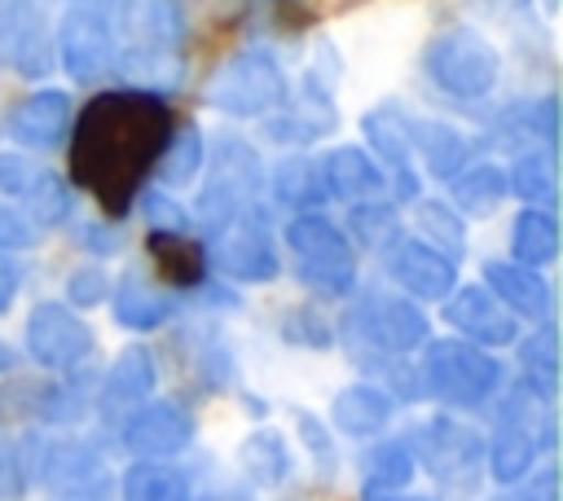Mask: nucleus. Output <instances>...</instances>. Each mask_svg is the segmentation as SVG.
Wrapping results in <instances>:
<instances>
[{
  "mask_svg": "<svg viewBox=\"0 0 563 501\" xmlns=\"http://www.w3.org/2000/svg\"><path fill=\"white\" fill-rule=\"evenodd\" d=\"M172 136V114L154 92H106L70 127V171L106 211H128L141 176L154 171Z\"/></svg>",
  "mask_w": 563,
  "mask_h": 501,
  "instance_id": "1",
  "label": "nucleus"
},
{
  "mask_svg": "<svg viewBox=\"0 0 563 501\" xmlns=\"http://www.w3.org/2000/svg\"><path fill=\"white\" fill-rule=\"evenodd\" d=\"M119 26H123V53L114 66L141 84V92L172 88L180 79V40H185V18L176 0H123L119 4Z\"/></svg>",
  "mask_w": 563,
  "mask_h": 501,
  "instance_id": "2",
  "label": "nucleus"
},
{
  "mask_svg": "<svg viewBox=\"0 0 563 501\" xmlns=\"http://www.w3.org/2000/svg\"><path fill=\"white\" fill-rule=\"evenodd\" d=\"M422 70L449 92V97H466L479 101L493 92L497 75H501V57L497 48L471 31V26H449L440 31L427 48H422Z\"/></svg>",
  "mask_w": 563,
  "mask_h": 501,
  "instance_id": "3",
  "label": "nucleus"
},
{
  "mask_svg": "<svg viewBox=\"0 0 563 501\" xmlns=\"http://www.w3.org/2000/svg\"><path fill=\"white\" fill-rule=\"evenodd\" d=\"M207 101L233 119H260L286 101V75L268 48L233 53L207 84Z\"/></svg>",
  "mask_w": 563,
  "mask_h": 501,
  "instance_id": "4",
  "label": "nucleus"
},
{
  "mask_svg": "<svg viewBox=\"0 0 563 501\" xmlns=\"http://www.w3.org/2000/svg\"><path fill=\"white\" fill-rule=\"evenodd\" d=\"M202 255H207V264H216L233 281H273L282 268L273 233H268V215L260 202H251L238 215H229L224 224L207 229Z\"/></svg>",
  "mask_w": 563,
  "mask_h": 501,
  "instance_id": "5",
  "label": "nucleus"
},
{
  "mask_svg": "<svg viewBox=\"0 0 563 501\" xmlns=\"http://www.w3.org/2000/svg\"><path fill=\"white\" fill-rule=\"evenodd\" d=\"M286 246L295 255V268L303 277V286L321 290V294H347L356 281V255L352 242L339 224H330L325 215L308 211L295 215L286 224Z\"/></svg>",
  "mask_w": 563,
  "mask_h": 501,
  "instance_id": "6",
  "label": "nucleus"
},
{
  "mask_svg": "<svg viewBox=\"0 0 563 501\" xmlns=\"http://www.w3.org/2000/svg\"><path fill=\"white\" fill-rule=\"evenodd\" d=\"M422 387L444 400V404H457V409H471V404H484L497 382H501V365L471 347V343H457V338H440L427 347L422 356V369H418Z\"/></svg>",
  "mask_w": 563,
  "mask_h": 501,
  "instance_id": "7",
  "label": "nucleus"
},
{
  "mask_svg": "<svg viewBox=\"0 0 563 501\" xmlns=\"http://www.w3.org/2000/svg\"><path fill=\"white\" fill-rule=\"evenodd\" d=\"M260 185H264V167H260L255 149L242 145V141H233V136H224V141L211 149V180H207V189L198 193L202 229H216V224H224L229 215H238L242 207H251L255 193H260Z\"/></svg>",
  "mask_w": 563,
  "mask_h": 501,
  "instance_id": "8",
  "label": "nucleus"
},
{
  "mask_svg": "<svg viewBox=\"0 0 563 501\" xmlns=\"http://www.w3.org/2000/svg\"><path fill=\"white\" fill-rule=\"evenodd\" d=\"M347 330L369 343L374 352H413L427 338V316L413 299L405 294H387V290H369L352 303L347 312Z\"/></svg>",
  "mask_w": 563,
  "mask_h": 501,
  "instance_id": "9",
  "label": "nucleus"
},
{
  "mask_svg": "<svg viewBox=\"0 0 563 501\" xmlns=\"http://www.w3.org/2000/svg\"><path fill=\"white\" fill-rule=\"evenodd\" d=\"M57 57L75 84H97L114 70V31L97 4H75L57 22Z\"/></svg>",
  "mask_w": 563,
  "mask_h": 501,
  "instance_id": "10",
  "label": "nucleus"
},
{
  "mask_svg": "<svg viewBox=\"0 0 563 501\" xmlns=\"http://www.w3.org/2000/svg\"><path fill=\"white\" fill-rule=\"evenodd\" d=\"M391 281L400 290H409L413 299H449L457 286V264L453 255H444L440 246L422 242V237H396L383 255Z\"/></svg>",
  "mask_w": 563,
  "mask_h": 501,
  "instance_id": "11",
  "label": "nucleus"
},
{
  "mask_svg": "<svg viewBox=\"0 0 563 501\" xmlns=\"http://www.w3.org/2000/svg\"><path fill=\"white\" fill-rule=\"evenodd\" d=\"M26 347L48 369H75L92 352V330L79 312L62 303H40L26 321Z\"/></svg>",
  "mask_w": 563,
  "mask_h": 501,
  "instance_id": "12",
  "label": "nucleus"
},
{
  "mask_svg": "<svg viewBox=\"0 0 563 501\" xmlns=\"http://www.w3.org/2000/svg\"><path fill=\"white\" fill-rule=\"evenodd\" d=\"M0 57L26 79L53 66V35L35 0H0Z\"/></svg>",
  "mask_w": 563,
  "mask_h": 501,
  "instance_id": "13",
  "label": "nucleus"
},
{
  "mask_svg": "<svg viewBox=\"0 0 563 501\" xmlns=\"http://www.w3.org/2000/svg\"><path fill=\"white\" fill-rule=\"evenodd\" d=\"M194 439V417L189 409H180L176 400H154V404H136L128 426H123V444L145 457V461H158V457H172L180 453L185 444Z\"/></svg>",
  "mask_w": 563,
  "mask_h": 501,
  "instance_id": "14",
  "label": "nucleus"
},
{
  "mask_svg": "<svg viewBox=\"0 0 563 501\" xmlns=\"http://www.w3.org/2000/svg\"><path fill=\"white\" fill-rule=\"evenodd\" d=\"M365 136H369V145L378 149V167H387L383 180L396 185V198H405V202L418 198L413 127L405 123V114H400V110H378V114H369V119H365Z\"/></svg>",
  "mask_w": 563,
  "mask_h": 501,
  "instance_id": "15",
  "label": "nucleus"
},
{
  "mask_svg": "<svg viewBox=\"0 0 563 501\" xmlns=\"http://www.w3.org/2000/svg\"><path fill=\"white\" fill-rule=\"evenodd\" d=\"M444 321H449L453 330H462L466 338L484 343V347H506V343H515V334H519L515 316H510L484 286H462L457 294H449Z\"/></svg>",
  "mask_w": 563,
  "mask_h": 501,
  "instance_id": "16",
  "label": "nucleus"
},
{
  "mask_svg": "<svg viewBox=\"0 0 563 501\" xmlns=\"http://www.w3.org/2000/svg\"><path fill=\"white\" fill-rule=\"evenodd\" d=\"M9 136L26 149H62L70 136V97L57 88H44L9 114Z\"/></svg>",
  "mask_w": 563,
  "mask_h": 501,
  "instance_id": "17",
  "label": "nucleus"
},
{
  "mask_svg": "<svg viewBox=\"0 0 563 501\" xmlns=\"http://www.w3.org/2000/svg\"><path fill=\"white\" fill-rule=\"evenodd\" d=\"M484 277H488V294H493L501 308H510V316H515V312L528 316V321H545V316H550V308H554L550 281H545L537 268H523V264H515V259H488Z\"/></svg>",
  "mask_w": 563,
  "mask_h": 501,
  "instance_id": "18",
  "label": "nucleus"
},
{
  "mask_svg": "<svg viewBox=\"0 0 563 501\" xmlns=\"http://www.w3.org/2000/svg\"><path fill=\"white\" fill-rule=\"evenodd\" d=\"M321 176H325V193L343 198V202H374L378 193H387L383 167L365 149H356V145L330 149L325 163H321Z\"/></svg>",
  "mask_w": 563,
  "mask_h": 501,
  "instance_id": "19",
  "label": "nucleus"
},
{
  "mask_svg": "<svg viewBox=\"0 0 563 501\" xmlns=\"http://www.w3.org/2000/svg\"><path fill=\"white\" fill-rule=\"evenodd\" d=\"M418 453H422V466L440 479H457L475 466V435L466 426H457L453 417H431L427 426H418Z\"/></svg>",
  "mask_w": 563,
  "mask_h": 501,
  "instance_id": "20",
  "label": "nucleus"
},
{
  "mask_svg": "<svg viewBox=\"0 0 563 501\" xmlns=\"http://www.w3.org/2000/svg\"><path fill=\"white\" fill-rule=\"evenodd\" d=\"M176 312L172 290L150 281L145 272H123L114 286V321L128 330H158Z\"/></svg>",
  "mask_w": 563,
  "mask_h": 501,
  "instance_id": "21",
  "label": "nucleus"
},
{
  "mask_svg": "<svg viewBox=\"0 0 563 501\" xmlns=\"http://www.w3.org/2000/svg\"><path fill=\"white\" fill-rule=\"evenodd\" d=\"M154 356L150 347H123L114 365L101 378V404L106 409H136L154 391Z\"/></svg>",
  "mask_w": 563,
  "mask_h": 501,
  "instance_id": "22",
  "label": "nucleus"
},
{
  "mask_svg": "<svg viewBox=\"0 0 563 501\" xmlns=\"http://www.w3.org/2000/svg\"><path fill=\"white\" fill-rule=\"evenodd\" d=\"M506 189L519 193L528 207L545 211L559 198V171H554V145H528L515 167L506 171Z\"/></svg>",
  "mask_w": 563,
  "mask_h": 501,
  "instance_id": "23",
  "label": "nucleus"
},
{
  "mask_svg": "<svg viewBox=\"0 0 563 501\" xmlns=\"http://www.w3.org/2000/svg\"><path fill=\"white\" fill-rule=\"evenodd\" d=\"M506 193H510V189H506V167H497V163L462 167V171L449 180L453 211H462V215H493Z\"/></svg>",
  "mask_w": 563,
  "mask_h": 501,
  "instance_id": "24",
  "label": "nucleus"
},
{
  "mask_svg": "<svg viewBox=\"0 0 563 501\" xmlns=\"http://www.w3.org/2000/svg\"><path fill=\"white\" fill-rule=\"evenodd\" d=\"M387 417H391V396L369 382H356L334 396V426L347 435H378Z\"/></svg>",
  "mask_w": 563,
  "mask_h": 501,
  "instance_id": "25",
  "label": "nucleus"
},
{
  "mask_svg": "<svg viewBox=\"0 0 563 501\" xmlns=\"http://www.w3.org/2000/svg\"><path fill=\"white\" fill-rule=\"evenodd\" d=\"M413 145L422 149L427 171L444 180H453L471 163V141L449 123H413Z\"/></svg>",
  "mask_w": 563,
  "mask_h": 501,
  "instance_id": "26",
  "label": "nucleus"
},
{
  "mask_svg": "<svg viewBox=\"0 0 563 501\" xmlns=\"http://www.w3.org/2000/svg\"><path fill=\"white\" fill-rule=\"evenodd\" d=\"M510 250H515V264L523 268H541L559 255V224L550 211H537V207H523L515 215V229H510Z\"/></svg>",
  "mask_w": 563,
  "mask_h": 501,
  "instance_id": "27",
  "label": "nucleus"
},
{
  "mask_svg": "<svg viewBox=\"0 0 563 501\" xmlns=\"http://www.w3.org/2000/svg\"><path fill=\"white\" fill-rule=\"evenodd\" d=\"M532 457H537V444H532L528 422H515V413H506L501 426H497V435H493V444H488V470H493V479H501V483L523 479L528 466H532Z\"/></svg>",
  "mask_w": 563,
  "mask_h": 501,
  "instance_id": "28",
  "label": "nucleus"
},
{
  "mask_svg": "<svg viewBox=\"0 0 563 501\" xmlns=\"http://www.w3.org/2000/svg\"><path fill=\"white\" fill-rule=\"evenodd\" d=\"M202 158H207L202 132L194 123H180V127H172V136H167L154 171H158L163 185H185V180H194L202 171Z\"/></svg>",
  "mask_w": 563,
  "mask_h": 501,
  "instance_id": "29",
  "label": "nucleus"
},
{
  "mask_svg": "<svg viewBox=\"0 0 563 501\" xmlns=\"http://www.w3.org/2000/svg\"><path fill=\"white\" fill-rule=\"evenodd\" d=\"M273 193H277L282 207H321L330 198L317 158H286L273 171Z\"/></svg>",
  "mask_w": 563,
  "mask_h": 501,
  "instance_id": "30",
  "label": "nucleus"
},
{
  "mask_svg": "<svg viewBox=\"0 0 563 501\" xmlns=\"http://www.w3.org/2000/svg\"><path fill=\"white\" fill-rule=\"evenodd\" d=\"M413 475V453L405 444H383L365 461V501H391Z\"/></svg>",
  "mask_w": 563,
  "mask_h": 501,
  "instance_id": "31",
  "label": "nucleus"
},
{
  "mask_svg": "<svg viewBox=\"0 0 563 501\" xmlns=\"http://www.w3.org/2000/svg\"><path fill=\"white\" fill-rule=\"evenodd\" d=\"M150 250L163 268L167 281H180V286H194L207 277V255L198 242L180 237V233H150Z\"/></svg>",
  "mask_w": 563,
  "mask_h": 501,
  "instance_id": "32",
  "label": "nucleus"
},
{
  "mask_svg": "<svg viewBox=\"0 0 563 501\" xmlns=\"http://www.w3.org/2000/svg\"><path fill=\"white\" fill-rule=\"evenodd\" d=\"M22 202H26L31 220L44 224V229L70 220V189H66V180H62L57 171H48V167H40V171L31 176V185L22 189Z\"/></svg>",
  "mask_w": 563,
  "mask_h": 501,
  "instance_id": "33",
  "label": "nucleus"
},
{
  "mask_svg": "<svg viewBox=\"0 0 563 501\" xmlns=\"http://www.w3.org/2000/svg\"><path fill=\"white\" fill-rule=\"evenodd\" d=\"M101 475H106V470H101L97 453H88V448H79V444H66V448H57V453L48 457V483L62 488V492H70V497H84L88 488H97Z\"/></svg>",
  "mask_w": 563,
  "mask_h": 501,
  "instance_id": "34",
  "label": "nucleus"
},
{
  "mask_svg": "<svg viewBox=\"0 0 563 501\" xmlns=\"http://www.w3.org/2000/svg\"><path fill=\"white\" fill-rule=\"evenodd\" d=\"M185 497V475L163 461H136L123 475V501H180Z\"/></svg>",
  "mask_w": 563,
  "mask_h": 501,
  "instance_id": "35",
  "label": "nucleus"
},
{
  "mask_svg": "<svg viewBox=\"0 0 563 501\" xmlns=\"http://www.w3.org/2000/svg\"><path fill=\"white\" fill-rule=\"evenodd\" d=\"M242 470L255 479V483H282L290 475V453H286V439L277 431H255L246 444H242Z\"/></svg>",
  "mask_w": 563,
  "mask_h": 501,
  "instance_id": "36",
  "label": "nucleus"
},
{
  "mask_svg": "<svg viewBox=\"0 0 563 501\" xmlns=\"http://www.w3.org/2000/svg\"><path fill=\"white\" fill-rule=\"evenodd\" d=\"M519 356H523V374H528V382L541 391V396H554V378H559V347H554V325L545 321L523 347H519Z\"/></svg>",
  "mask_w": 563,
  "mask_h": 501,
  "instance_id": "37",
  "label": "nucleus"
},
{
  "mask_svg": "<svg viewBox=\"0 0 563 501\" xmlns=\"http://www.w3.org/2000/svg\"><path fill=\"white\" fill-rule=\"evenodd\" d=\"M352 237L365 246H391L400 237L396 211L387 202H352Z\"/></svg>",
  "mask_w": 563,
  "mask_h": 501,
  "instance_id": "38",
  "label": "nucleus"
},
{
  "mask_svg": "<svg viewBox=\"0 0 563 501\" xmlns=\"http://www.w3.org/2000/svg\"><path fill=\"white\" fill-rule=\"evenodd\" d=\"M422 229H427V242H440L449 250L462 255V220L453 207L444 202H422Z\"/></svg>",
  "mask_w": 563,
  "mask_h": 501,
  "instance_id": "39",
  "label": "nucleus"
},
{
  "mask_svg": "<svg viewBox=\"0 0 563 501\" xmlns=\"http://www.w3.org/2000/svg\"><path fill=\"white\" fill-rule=\"evenodd\" d=\"M141 211H145V220L154 224V233H180V229H185V211H180L167 193H158V189L141 193Z\"/></svg>",
  "mask_w": 563,
  "mask_h": 501,
  "instance_id": "40",
  "label": "nucleus"
},
{
  "mask_svg": "<svg viewBox=\"0 0 563 501\" xmlns=\"http://www.w3.org/2000/svg\"><path fill=\"white\" fill-rule=\"evenodd\" d=\"M106 290H110V281H106V272H97V268H79V272L66 281L70 308H97V303L106 299Z\"/></svg>",
  "mask_w": 563,
  "mask_h": 501,
  "instance_id": "41",
  "label": "nucleus"
},
{
  "mask_svg": "<svg viewBox=\"0 0 563 501\" xmlns=\"http://www.w3.org/2000/svg\"><path fill=\"white\" fill-rule=\"evenodd\" d=\"M35 171H40V167H35L31 158H22V154H0V198H22V189L31 185Z\"/></svg>",
  "mask_w": 563,
  "mask_h": 501,
  "instance_id": "42",
  "label": "nucleus"
},
{
  "mask_svg": "<svg viewBox=\"0 0 563 501\" xmlns=\"http://www.w3.org/2000/svg\"><path fill=\"white\" fill-rule=\"evenodd\" d=\"M35 242L31 220H22L13 207H0V250H26Z\"/></svg>",
  "mask_w": 563,
  "mask_h": 501,
  "instance_id": "43",
  "label": "nucleus"
},
{
  "mask_svg": "<svg viewBox=\"0 0 563 501\" xmlns=\"http://www.w3.org/2000/svg\"><path fill=\"white\" fill-rule=\"evenodd\" d=\"M299 431H303V439H308V448H312V457H321V466L325 470H334V448H330V439H325V431L308 417V413H299Z\"/></svg>",
  "mask_w": 563,
  "mask_h": 501,
  "instance_id": "44",
  "label": "nucleus"
},
{
  "mask_svg": "<svg viewBox=\"0 0 563 501\" xmlns=\"http://www.w3.org/2000/svg\"><path fill=\"white\" fill-rule=\"evenodd\" d=\"M18 286H22V264H18L9 250H0V312L13 303Z\"/></svg>",
  "mask_w": 563,
  "mask_h": 501,
  "instance_id": "45",
  "label": "nucleus"
},
{
  "mask_svg": "<svg viewBox=\"0 0 563 501\" xmlns=\"http://www.w3.org/2000/svg\"><path fill=\"white\" fill-rule=\"evenodd\" d=\"M84 237H88L84 246H88V250H97V255H110V250L119 246V242H114V229H101V224L84 229Z\"/></svg>",
  "mask_w": 563,
  "mask_h": 501,
  "instance_id": "46",
  "label": "nucleus"
},
{
  "mask_svg": "<svg viewBox=\"0 0 563 501\" xmlns=\"http://www.w3.org/2000/svg\"><path fill=\"white\" fill-rule=\"evenodd\" d=\"M194 501H251V492L238 488V483H220V488H207V492L194 497Z\"/></svg>",
  "mask_w": 563,
  "mask_h": 501,
  "instance_id": "47",
  "label": "nucleus"
},
{
  "mask_svg": "<svg viewBox=\"0 0 563 501\" xmlns=\"http://www.w3.org/2000/svg\"><path fill=\"white\" fill-rule=\"evenodd\" d=\"M9 365H13V352H9L4 343H0V369H9Z\"/></svg>",
  "mask_w": 563,
  "mask_h": 501,
  "instance_id": "48",
  "label": "nucleus"
},
{
  "mask_svg": "<svg viewBox=\"0 0 563 501\" xmlns=\"http://www.w3.org/2000/svg\"><path fill=\"white\" fill-rule=\"evenodd\" d=\"M506 501H532V497H528V492H519V497H506Z\"/></svg>",
  "mask_w": 563,
  "mask_h": 501,
  "instance_id": "49",
  "label": "nucleus"
},
{
  "mask_svg": "<svg viewBox=\"0 0 563 501\" xmlns=\"http://www.w3.org/2000/svg\"><path fill=\"white\" fill-rule=\"evenodd\" d=\"M391 501H396V497H391ZM405 501H427V497H405Z\"/></svg>",
  "mask_w": 563,
  "mask_h": 501,
  "instance_id": "50",
  "label": "nucleus"
},
{
  "mask_svg": "<svg viewBox=\"0 0 563 501\" xmlns=\"http://www.w3.org/2000/svg\"><path fill=\"white\" fill-rule=\"evenodd\" d=\"M70 501H92V497H70Z\"/></svg>",
  "mask_w": 563,
  "mask_h": 501,
  "instance_id": "51",
  "label": "nucleus"
},
{
  "mask_svg": "<svg viewBox=\"0 0 563 501\" xmlns=\"http://www.w3.org/2000/svg\"><path fill=\"white\" fill-rule=\"evenodd\" d=\"M84 4H88V0H84Z\"/></svg>",
  "mask_w": 563,
  "mask_h": 501,
  "instance_id": "52",
  "label": "nucleus"
}]
</instances>
